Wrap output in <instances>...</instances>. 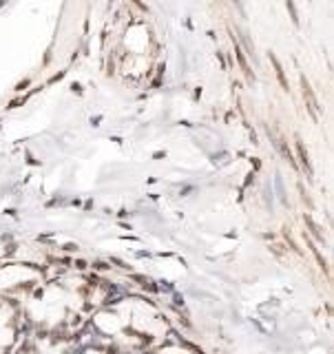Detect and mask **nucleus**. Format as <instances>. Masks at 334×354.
I'll use <instances>...</instances> for the list:
<instances>
[{"mask_svg":"<svg viewBox=\"0 0 334 354\" xmlns=\"http://www.w3.org/2000/svg\"><path fill=\"white\" fill-rule=\"evenodd\" d=\"M303 93L308 96V100H310V111H312V115H316V100H314V96H312V89H310V84H308V80L303 78Z\"/></svg>","mask_w":334,"mask_h":354,"instance_id":"1","label":"nucleus"},{"mask_svg":"<svg viewBox=\"0 0 334 354\" xmlns=\"http://www.w3.org/2000/svg\"><path fill=\"white\" fill-rule=\"evenodd\" d=\"M286 5H288V9H290V18H292V22L299 27V11H296V7H295V0H286Z\"/></svg>","mask_w":334,"mask_h":354,"instance_id":"2","label":"nucleus"},{"mask_svg":"<svg viewBox=\"0 0 334 354\" xmlns=\"http://www.w3.org/2000/svg\"><path fill=\"white\" fill-rule=\"evenodd\" d=\"M270 58H272V62H275V69H277V76H279V80H281V84L288 89V82H286V78H283V69H281V64H279V60L275 56H270Z\"/></svg>","mask_w":334,"mask_h":354,"instance_id":"3","label":"nucleus"},{"mask_svg":"<svg viewBox=\"0 0 334 354\" xmlns=\"http://www.w3.org/2000/svg\"><path fill=\"white\" fill-rule=\"evenodd\" d=\"M296 149H299V155H301V159H303V166H306L308 173H310V164H308V153L303 151V144H301L299 139H296Z\"/></svg>","mask_w":334,"mask_h":354,"instance_id":"4","label":"nucleus"},{"mask_svg":"<svg viewBox=\"0 0 334 354\" xmlns=\"http://www.w3.org/2000/svg\"><path fill=\"white\" fill-rule=\"evenodd\" d=\"M233 2H235V5L239 7V11H241V14H244V5H241V0H233Z\"/></svg>","mask_w":334,"mask_h":354,"instance_id":"5","label":"nucleus"}]
</instances>
